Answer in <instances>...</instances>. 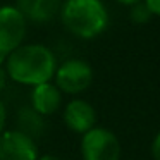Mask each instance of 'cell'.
Instances as JSON below:
<instances>
[{
    "label": "cell",
    "mask_w": 160,
    "mask_h": 160,
    "mask_svg": "<svg viewBox=\"0 0 160 160\" xmlns=\"http://www.w3.org/2000/svg\"><path fill=\"white\" fill-rule=\"evenodd\" d=\"M81 157L83 160H121V141L107 128L95 126L81 134Z\"/></svg>",
    "instance_id": "3957f363"
},
{
    "label": "cell",
    "mask_w": 160,
    "mask_h": 160,
    "mask_svg": "<svg viewBox=\"0 0 160 160\" xmlns=\"http://www.w3.org/2000/svg\"><path fill=\"white\" fill-rule=\"evenodd\" d=\"M38 160H64V158L59 155H53V153H47V155H40Z\"/></svg>",
    "instance_id": "2e32d148"
},
{
    "label": "cell",
    "mask_w": 160,
    "mask_h": 160,
    "mask_svg": "<svg viewBox=\"0 0 160 160\" xmlns=\"http://www.w3.org/2000/svg\"><path fill=\"white\" fill-rule=\"evenodd\" d=\"M59 16L64 28L81 40L98 38L108 26V12L102 0H66Z\"/></svg>",
    "instance_id": "7a4b0ae2"
},
{
    "label": "cell",
    "mask_w": 160,
    "mask_h": 160,
    "mask_svg": "<svg viewBox=\"0 0 160 160\" xmlns=\"http://www.w3.org/2000/svg\"><path fill=\"white\" fill-rule=\"evenodd\" d=\"M7 78L24 86H36L53 79L57 57L47 45L22 43L4 60Z\"/></svg>",
    "instance_id": "6da1fadb"
},
{
    "label": "cell",
    "mask_w": 160,
    "mask_h": 160,
    "mask_svg": "<svg viewBox=\"0 0 160 160\" xmlns=\"http://www.w3.org/2000/svg\"><path fill=\"white\" fill-rule=\"evenodd\" d=\"M18 126H19V131H22L24 134L31 136L35 139L45 129V117H42L31 107H22L18 112Z\"/></svg>",
    "instance_id": "30bf717a"
},
{
    "label": "cell",
    "mask_w": 160,
    "mask_h": 160,
    "mask_svg": "<svg viewBox=\"0 0 160 160\" xmlns=\"http://www.w3.org/2000/svg\"><path fill=\"white\" fill-rule=\"evenodd\" d=\"M5 122H7V108H5L4 100L0 98V134L5 131Z\"/></svg>",
    "instance_id": "5bb4252c"
},
{
    "label": "cell",
    "mask_w": 160,
    "mask_h": 160,
    "mask_svg": "<svg viewBox=\"0 0 160 160\" xmlns=\"http://www.w3.org/2000/svg\"><path fill=\"white\" fill-rule=\"evenodd\" d=\"M9 78H7V71H5V66H4V60L0 59V93L4 91L5 84H7Z\"/></svg>",
    "instance_id": "9a60e30c"
},
{
    "label": "cell",
    "mask_w": 160,
    "mask_h": 160,
    "mask_svg": "<svg viewBox=\"0 0 160 160\" xmlns=\"http://www.w3.org/2000/svg\"><path fill=\"white\" fill-rule=\"evenodd\" d=\"M31 105L29 107L35 112H38L42 117H48V115H53L62 105V93L60 90L55 86L53 81H48V83H42L33 86L31 90Z\"/></svg>",
    "instance_id": "9c48e42d"
},
{
    "label": "cell",
    "mask_w": 160,
    "mask_h": 160,
    "mask_svg": "<svg viewBox=\"0 0 160 160\" xmlns=\"http://www.w3.org/2000/svg\"><path fill=\"white\" fill-rule=\"evenodd\" d=\"M16 7L33 24H47L59 16L62 0H16Z\"/></svg>",
    "instance_id": "ba28073f"
},
{
    "label": "cell",
    "mask_w": 160,
    "mask_h": 160,
    "mask_svg": "<svg viewBox=\"0 0 160 160\" xmlns=\"http://www.w3.org/2000/svg\"><path fill=\"white\" fill-rule=\"evenodd\" d=\"M64 124L76 134H84L97 126V110L90 102L83 98H74L64 107Z\"/></svg>",
    "instance_id": "52a82bcc"
},
{
    "label": "cell",
    "mask_w": 160,
    "mask_h": 160,
    "mask_svg": "<svg viewBox=\"0 0 160 160\" xmlns=\"http://www.w3.org/2000/svg\"><path fill=\"white\" fill-rule=\"evenodd\" d=\"M143 2L148 7V11L152 12V16L160 18V0H143Z\"/></svg>",
    "instance_id": "4fadbf2b"
},
{
    "label": "cell",
    "mask_w": 160,
    "mask_h": 160,
    "mask_svg": "<svg viewBox=\"0 0 160 160\" xmlns=\"http://www.w3.org/2000/svg\"><path fill=\"white\" fill-rule=\"evenodd\" d=\"M129 19H131L132 24H146L152 19V12L148 11L145 2H139L129 9Z\"/></svg>",
    "instance_id": "8fae6325"
},
{
    "label": "cell",
    "mask_w": 160,
    "mask_h": 160,
    "mask_svg": "<svg viewBox=\"0 0 160 160\" xmlns=\"http://www.w3.org/2000/svg\"><path fill=\"white\" fill-rule=\"evenodd\" d=\"M38 146L31 136L19 129L0 134V160H38Z\"/></svg>",
    "instance_id": "8992f818"
},
{
    "label": "cell",
    "mask_w": 160,
    "mask_h": 160,
    "mask_svg": "<svg viewBox=\"0 0 160 160\" xmlns=\"http://www.w3.org/2000/svg\"><path fill=\"white\" fill-rule=\"evenodd\" d=\"M117 4L121 5H128V7H132L134 4H139V2H143V0H115Z\"/></svg>",
    "instance_id": "e0dca14e"
},
{
    "label": "cell",
    "mask_w": 160,
    "mask_h": 160,
    "mask_svg": "<svg viewBox=\"0 0 160 160\" xmlns=\"http://www.w3.org/2000/svg\"><path fill=\"white\" fill-rule=\"evenodd\" d=\"M28 33V22L16 5H0V59L5 60L22 45Z\"/></svg>",
    "instance_id": "5b68a950"
},
{
    "label": "cell",
    "mask_w": 160,
    "mask_h": 160,
    "mask_svg": "<svg viewBox=\"0 0 160 160\" xmlns=\"http://www.w3.org/2000/svg\"><path fill=\"white\" fill-rule=\"evenodd\" d=\"M150 152H152L153 160H160V131L157 132V136L153 138L152 146H150Z\"/></svg>",
    "instance_id": "7c38bea8"
},
{
    "label": "cell",
    "mask_w": 160,
    "mask_h": 160,
    "mask_svg": "<svg viewBox=\"0 0 160 160\" xmlns=\"http://www.w3.org/2000/svg\"><path fill=\"white\" fill-rule=\"evenodd\" d=\"M52 81L60 90V93L79 95L93 83V69L83 59H67L57 66Z\"/></svg>",
    "instance_id": "277c9868"
}]
</instances>
